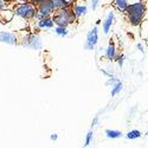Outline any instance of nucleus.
Masks as SVG:
<instances>
[{
    "mask_svg": "<svg viewBox=\"0 0 148 148\" xmlns=\"http://www.w3.org/2000/svg\"><path fill=\"white\" fill-rule=\"evenodd\" d=\"M55 25L57 26H70L72 24H75L76 21V17H75V13L72 11V7L71 5L66 6V7H63V8H59V10H56L52 16H51Z\"/></svg>",
    "mask_w": 148,
    "mask_h": 148,
    "instance_id": "obj_3",
    "label": "nucleus"
},
{
    "mask_svg": "<svg viewBox=\"0 0 148 148\" xmlns=\"http://www.w3.org/2000/svg\"><path fill=\"white\" fill-rule=\"evenodd\" d=\"M146 135H147V136H148V132H146Z\"/></svg>",
    "mask_w": 148,
    "mask_h": 148,
    "instance_id": "obj_30",
    "label": "nucleus"
},
{
    "mask_svg": "<svg viewBox=\"0 0 148 148\" xmlns=\"http://www.w3.org/2000/svg\"><path fill=\"white\" fill-rule=\"evenodd\" d=\"M98 121H100V117H98V115H96L95 116V119L92 120V122H91V128H94L95 126H97L98 125Z\"/></svg>",
    "mask_w": 148,
    "mask_h": 148,
    "instance_id": "obj_23",
    "label": "nucleus"
},
{
    "mask_svg": "<svg viewBox=\"0 0 148 148\" xmlns=\"http://www.w3.org/2000/svg\"><path fill=\"white\" fill-rule=\"evenodd\" d=\"M122 88H123V84H122V82H121V81L116 82V83L113 85V87H112V92H110V95H112L113 97H114V96H116L119 92H121Z\"/></svg>",
    "mask_w": 148,
    "mask_h": 148,
    "instance_id": "obj_17",
    "label": "nucleus"
},
{
    "mask_svg": "<svg viewBox=\"0 0 148 148\" xmlns=\"http://www.w3.org/2000/svg\"><path fill=\"white\" fill-rule=\"evenodd\" d=\"M141 135H142V133H141L140 130H138V129H133V130H130V132L127 133L126 138H127L128 140H136V139L141 138Z\"/></svg>",
    "mask_w": 148,
    "mask_h": 148,
    "instance_id": "obj_14",
    "label": "nucleus"
},
{
    "mask_svg": "<svg viewBox=\"0 0 148 148\" xmlns=\"http://www.w3.org/2000/svg\"><path fill=\"white\" fill-rule=\"evenodd\" d=\"M113 4H114V6H115L120 12H123V13L126 12L127 6L129 5L128 0H113Z\"/></svg>",
    "mask_w": 148,
    "mask_h": 148,
    "instance_id": "obj_12",
    "label": "nucleus"
},
{
    "mask_svg": "<svg viewBox=\"0 0 148 148\" xmlns=\"http://www.w3.org/2000/svg\"><path fill=\"white\" fill-rule=\"evenodd\" d=\"M97 43H98V29L97 26H94L92 29L89 30L87 34V40H85V44H84V49L89 51L94 50Z\"/></svg>",
    "mask_w": 148,
    "mask_h": 148,
    "instance_id": "obj_7",
    "label": "nucleus"
},
{
    "mask_svg": "<svg viewBox=\"0 0 148 148\" xmlns=\"http://www.w3.org/2000/svg\"><path fill=\"white\" fill-rule=\"evenodd\" d=\"M36 24H37V27L39 30L53 29V26H55V23H53L51 17H45V18H42L39 20H36Z\"/></svg>",
    "mask_w": 148,
    "mask_h": 148,
    "instance_id": "obj_9",
    "label": "nucleus"
},
{
    "mask_svg": "<svg viewBox=\"0 0 148 148\" xmlns=\"http://www.w3.org/2000/svg\"><path fill=\"white\" fill-rule=\"evenodd\" d=\"M0 43L7 45H19V34L16 31H0Z\"/></svg>",
    "mask_w": 148,
    "mask_h": 148,
    "instance_id": "obj_5",
    "label": "nucleus"
},
{
    "mask_svg": "<svg viewBox=\"0 0 148 148\" xmlns=\"http://www.w3.org/2000/svg\"><path fill=\"white\" fill-rule=\"evenodd\" d=\"M66 1H68V4H69V5H72L73 3H76V1H78V0H66Z\"/></svg>",
    "mask_w": 148,
    "mask_h": 148,
    "instance_id": "obj_27",
    "label": "nucleus"
},
{
    "mask_svg": "<svg viewBox=\"0 0 148 148\" xmlns=\"http://www.w3.org/2000/svg\"><path fill=\"white\" fill-rule=\"evenodd\" d=\"M13 3H26V1H30V0H11Z\"/></svg>",
    "mask_w": 148,
    "mask_h": 148,
    "instance_id": "obj_26",
    "label": "nucleus"
},
{
    "mask_svg": "<svg viewBox=\"0 0 148 148\" xmlns=\"http://www.w3.org/2000/svg\"><path fill=\"white\" fill-rule=\"evenodd\" d=\"M115 59L117 60V64H119V66H120V68H122V65H123V62H125V59H126V56L123 55V53H121V55L116 56V58H115Z\"/></svg>",
    "mask_w": 148,
    "mask_h": 148,
    "instance_id": "obj_20",
    "label": "nucleus"
},
{
    "mask_svg": "<svg viewBox=\"0 0 148 148\" xmlns=\"http://www.w3.org/2000/svg\"><path fill=\"white\" fill-rule=\"evenodd\" d=\"M72 7V11H73V13H75V17H76V20H79L82 17H84L85 14L88 13V7L87 5H84V4H79V3H73L71 5Z\"/></svg>",
    "mask_w": 148,
    "mask_h": 148,
    "instance_id": "obj_8",
    "label": "nucleus"
},
{
    "mask_svg": "<svg viewBox=\"0 0 148 148\" xmlns=\"http://www.w3.org/2000/svg\"><path fill=\"white\" fill-rule=\"evenodd\" d=\"M100 1H101V0H91V1H90V4H91V8H92V11H96V10H97V7H98V5H100Z\"/></svg>",
    "mask_w": 148,
    "mask_h": 148,
    "instance_id": "obj_21",
    "label": "nucleus"
},
{
    "mask_svg": "<svg viewBox=\"0 0 148 148\" xmlns=\"http://www.w3.org/2000/svg\"><path fill=\"white\" fill-rule=\"evenodd\" d=\"M114 19H115V14H114V11H110L106 20L103 21V32L106 34L109 33V31L112 30V26H113V24H114Z\"/></svg>",
    "mask_w": 148,
    "mask_h": 148,
    "instance_id": "obj_10",
    "label": "nucleus"
},
{
    "mask_svg": "<svg viewBox=\"0 0 148 148\" xmlns=\"http://www.w3.org/2000/svg\"><path fill=\"white\" fill-rule=\"evenodd\" d=\"M106 136L108 139H119L122 136V133L120 130H115V129H107L106 130Z\"/></svg>",
    "mask_w": 148,
    "mask_h": 148,
    "instance_id": "obj_13",
    "label": "nucleus"
},
{
    "mask_svg": "<svg viewBox=\"0 0 148 148\" xmlns=\"http://www.w3.org/2000/svg\"><path fill=\"white\" fill-rule=\"evenodd\" d=\"M120 79L119 78H116L115 76H110V77H108V81L106 82V85H112V87H113V85L116 83V82H119Z\"/></svg>",
    "mask_w": 148,
    "mask_h": 148,
    "instance_id": "obj_19",
    "label": "nucleus"
},
{
    "mask_svg": "<svg viewBox=\"0 0 148 148\" xmlns=\"http://www.w3.org/2000/svg\"><path fill=\"white\" fill-rule=\"evenodd\" d=\"M92 136H94V132H92V130L88 132L87 136H85V142H84V146H85V147L90 146V143H91V140H92Z\"/></svg>",
    "mask_w": 148,
    "mask_h": 148,
    "instance_id": "obj_18",
    "label": "nucleus"
},
{
    "mask_svg": "<svg viewBox=\"0 0 148 148\" xmlns=\"http://www.w3.org/2000/svg\"><path fill=\"white\" fill-rule=\"evenodd\" d=\"M37 6V12L40 13L44 18L45 17H51L55 12L53 6H52V0H39L36 4Z\"/></svg>",
    "mask_w": 148,
    "mask_h": 148,
    "instance_id": "obj_6",
    "label": "nucleus"
},
{
    "mask_svg": "<svg viewBox=\"0 0 148 148\" xmlns=\"http://www.w3.org/2000/svg\"><path fill=\"white\" fill-rule=\"evenodd\" d=\"M52 6H53V10L56 11V10L69 6V4H68L66 0H52Z\"/></svg>",
    "mask_w": 148,
    "mask_h": 148,
    "instance_id": "obj_16",
    "label": "nucleus"
},
{
    "mask_svg": "<svg viewBox=\"0 0 148 148\" xmlns=\"http://www.w3.org/2000/svg\"><path fill=\"white\" fill-rule=\"evenodd\" d=\"M12 10H13L16 17L21 18L26 21H32L37 13V6L31 1L14 3L13 6H12Z\"/></svg>",
    "mask_w": 148,
    "mask_h": 148,
    "instance_id": "obj_4",
    "label": "nucleus"
},
{
    "mask_svg": "<svg viewBox=\"0 0 148 148\" xmlns=\"http://www.w3.org/2000/svg\"><path fill=\"white\" fill-rule=\"evenodd\" d=\"M30 1H31V3H33V4L36 5L37 3H38V1H39V0H30Z\"/></svg>",
    "mask_w": 148,
    "mask_h": 148,
    "instance_id": "obj_29",
    "label": "nucleus"
},
{
    "mask_svg": "<svg viewBox=\"0 0 148 148\" xmlns=\"http://www.w3.org/2000/svg\"><path fill=\"white\" fill-rule=\"evenodd\" d=\"M19 34V45L23 47H27L34 51H40L43 50L44 44L42 40V37L38 32H30L25 30H20Z\"/></svg>",
    "mask_w": 148,
    "mask_h": 148,
    "instance_id": "obj_1",
    "label": "nucleus"
},
{
    "mask_svg": "<svg viewBox=\"0 0 148 148\" xmlns=\"http://www.w3.org/2000/svg\"><path fill=\"white\" fill-rule=\"evenodd\" d=\"M8 1H11V0H8Z\"/></svg>",
    "mask_w": 148,
    "mask_h": 148,
    "instance_id": "obj_31",
    "label": "nucleus"
},
{
    "mask_svg": "<svg viewBox=\"0 0 148 148\" xmlns=\"http://www.w3.org/2000/svg\"><path fill=\"white\" fill-rule=\"evenodd\" d=\"M6 7H8V0L7 1L6 0H0V11L6 8Z\"/></svg>",
    "mask_w": 148,
    "mask_h": 148,
    "instance_id": "obj_22",
    "label": "nucleus"
},
{
    "mask_svg": "<svg viewBox=\"0 0 148 148\" xmlns=\"http://www.w3.org/2000/svg\"><path fill=\"white\" fill-rule=\"evenodd\" d=\"M146 11H147L146 3L143 0H140V1H136L134 4H129L125 13L127 14L128 21L130 23L132 26H139L143 17L146 16Z\"/></svg>",
    "mask_w": 148,
    "mask_h": 148,
    "instance_id": "obj_2",
    "label": "nucleus"
},
{
    "mask_svg": "<svg viewBox=\"0 0 148 148\" xmlns=\"http://www.w3.org/2000/svg\"><path fill=\"white\" fill-rule=\"evenodd\" d=\"M50 139H51V141H57L58 140V134H56V133L51 134L50 135Z\"/></svg>",
    "mask_w": 148,
    "mask_h": 148,
    "instance_id": "obj_24",
    "label": "nucleus"
},
{
    "mask_svg": "<svg viewBox=\"0 0 148 148\" xmlns=\"http://www.w3.org/2000/svg\"><path fill=\"white\" fill-rule=\"evenodd\" d=\"M100 24H101V19H97V20H96V26H98Z\"/></svg>",
    "mask_w": 148,
    "mask_h": 148,
    "instance_id": "obj_28",
    "label": "nucleus"
},
{
    "mask_svg": "<svg viewBox=\"0 0 148 148\" xmlns=\"http://www.w3.org/2000/svg\"><path fill=\"white\" fill-rule=\"evenodd\" d=\"M136 49H138V50H139L140 52H143V51H145V49H143V45H142L141 43H139V44L136 45Z\"/></svg>",
    "mask_w": 148,
    "mask_h": 148,
    "instance_id": "obj_25",
    "label": "nucleus"
},
{
    "mask_svg": "<svg viewBox=\"0 0 148 148\" xmlns=\"http://www.w3.org/2000/svg\"><path fill=\"white\" fill-rule=\"evenodd\" d=\"M55 33L57 34V36H59V37H66L68 34H69V29L68 27H65V26H57L56 25V27H55Z\"/></svg>",
    "mask_w": 148,
    "mask_h": 148,
    "instance_id": "obj_15",
    "label": "nucleus"
},
{
    "mask_svg": "<svg viewBox=\"0 0 148 148\" xmlns=\"http://www.w3.org/2000/svg\"><path fill=\"white\" fill-rule=\"evenodd\" d=\"M117 56V52H116V45L113 40H110L107 49H106V57L108 60H115Z\"/></svg>",
    "mask_w": 148,
    "mask_h": 148,
    "instance_id": "obj_11",
    "label": "nucleus"
}]
</instances>
